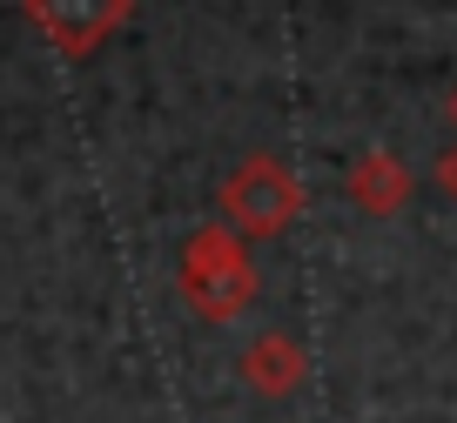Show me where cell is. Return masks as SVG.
I'll list each match as a JSON object with an SVG mask.
<instances>
[{"label":"cell","instance_id":"cell-1","mask_svg":"<svg viewBox=\"0 0 457 423\" xmlns=\"http://www.w3.org/2000/svg\"><path fill=\"white\" fill-rule=\"evenodd\" d=\"M256 296V262H249V236H236L228 222H202L182 249V303L202 323H228L243 316Z\"/></svg>","mask_w":457,"mask_h":423},{"label":"cell","instance_id":"cell-2","mask_svg":"<svg viewBox=\"0 0 457 423\" xmlns=\"http://www.w3.org/2000/svg\"><path fill=\"white\" fill-rule=\"evenodd\" d=\"M296 215H303V188H296V175H289L276 155L236 162V175L222 182V222L236 228V236H249V242L283 236Z\"/></svg>","mask_w":457,"mask_h":423},{"label":"cell","instance_id":"cell-3","mask_svg":"<svg viewBox=\"0 0 457 423\" xmlns=\"http://www.w3.org/2000/svg\"><path fill=\"white\" fill-rule=\"evenodd\" d=\"M135 14V0H28V21L61 47V54H95L121 21Z\"/></svg>","mask_w":457,"mask_h":423},{"label":"cell","instance_id":"cell-4","mask_svg":"<svg viewBox=\"0 0 457 423\" xmlns=\"http://www.w3.org/2000/svg\"><path fill=\"white\" fill-rule=\"evenodd\" d=\"M403 195H411V175H403L397 155H384V148H370V155L350 162V202H357L363 215H397Z\"/></svg>","mask_w":457,"mask_h":423},{"label":"cell","instance_id":"cell-5","mask_svg":"<svg viewBox=\"0 0 457 423\" xmlns=\"http://www.w3.org/2000/svg\"><path fill=\"white\" fill-rule=\"evenodd\" d=\"M243 377L256 383L262 396H289V390L303 383V350H296L289 336H262V343H249Z\"/></svg>","mask_w":457,"mask_h":423},{"label":"cell","instance_id":"cell-6","mask_svg":"<svg viewBox=\"0 0 457 423\" xmlns=\"http://www.w3.org/2000/svg\"><path fill=\"white\" fill-rule=\"evenodd\" d=\"M437 182H444V188H451V202H457V148H451V155H444V162H437Z\"/></svg>","mask_w":457,"mask_h":423},{"label":"cell","instance_id":"cell-7","mask_svg":"<svg viewBox=\"0 0 457 423\" xmlns=\"http://www.w3.org/2000/svg\"><path fill=\"white\" fill-rule=\"evenodd\" d=\"M451 121H457V95H451Z\"/></svg>","mask_w":457,"mask_h":423}]
</instances>
